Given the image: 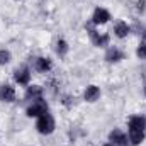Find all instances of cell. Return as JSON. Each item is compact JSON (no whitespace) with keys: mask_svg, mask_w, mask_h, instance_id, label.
Returning <instances> with one entry per match:
<instances>
[{"mask_svg":"<svg viewBox=\"0 0 146 146\" xmlns=\"http://www.w3.org/2000/svg\"><path fill=\"white\" fill-rule=\"evenodd\" d=\"M109 141L114 146H129V143H127V136H126L122 131H119V129H114V131L110 133Z\"/></svg>","mask_w":146,"mask_h":146,"instance_id":"obj_4","label":"cell"},{"mask_svg":"<svg viewBox=\"0 0 146 146\" xmlns=\"http://www.w3.org/2000/svg\"><path fill=\"white\" fill-rule=\"evenodd\" d=\"M26 97H27V99H33V100L41 99V87H37V85L29 87V88H27V92H26Z\"/></svg>","mask_w":146,"mask_h":146,"instance_id":"obj_12","label":"cell"},{"mask_svg":"<svg viewBox=\"0 0 146 146\" xmlns=\"http://www.w3.org/2000/svg\"><path fill=\"white\" fill-rule=\"evenodd\" d=\"M136 54L139 56V58H146V42H141L139 44V48H138V51H136Z\"/></svg>","mask_w":146,"mask_h":146,"instance_id":"obj_16","label":"cell"},{"mask_svg":"<svg viewBox=\"0 0 146 146\" xmlns=\"http://www.w3.org/2000/svg\"><path fill=\"white\" fill-rule=\"evenodd\" d=\"M106 60L107 61H119V60H122V53L117 48H109L107 54H106Z\"/></svg>","mask_w":146,"mask_h":146,"instance_id":"obj_11","label":"cell"},{"mask_svg":"<svg viewBox=\"0 0 146 146\" xmlns=\"http://www.w3.org/2000/svg\"><path fill=\"white\" fill-rule=\"evenodd\" d=\"M29 78H31V73H29L27 68H22V70H17V72H15V82H17V83L27 85V83H29Z\"/></svg>","mask_w":146,"mask_h":146,"instance_id":"obj_8","label":"cell"},{"mask_svg":"<svg viewBox=\"0 0 146 146\" xmlns=\"http://www.w3.org/2000/svg\"><path fill=\"white\" fill-rule=\"evenodd\" d=\"M56 51H58V54H66V51H68V44L65 42V41H58V44H56Z\"/></svg>","mask_w":146,"mask_h":146,"instance_id":"obj_14","label":"cell"},{"mask_svg":"<svg viewBox=\"0 0 146 146\" xmlns=\"http://www.w3.org/2000/svg\"><path fill=\"white\" fill-rule=\"evenodd\" d=\"M94 24H106L107 21L110 19V14L106 10V9H97L94 12Z\"/></svg>","mask_w":146,"mask_h":146,"instance_id":"obj_6","label":"cell"},{"mask_svg":"<svg viewBox=\"0 0 146 146\" xmlns=\"http://www.w3.org/2000/svg\"><path fill=\"white\" fill-rule=\"evenodd\" d=\"M36 68L39 72H48V70H51V61L46 60V58H37L36 60Z\"/></svg>","mask_w":146,"mask_h":146,"instance_id":"obj_13","label":"cell"},{"mask_svg":"<svg viewBox=\"0 0 146 146\" xmlns=\"http://www.w3.org/2000/svg\"><path fill=\"white\" fill-rule=\"evenodd\" d=\"M114 33H115L117 37H126L127 34H129V26L124 24V22H117L115 27H114Z\"/></svg>","mask_w":146,"mask_h":146,"instance_id":"obj_10","label":"cell"},{"mask_svg":"<svg viewBox=\"0 0 146 146\" xmlns=\"http://www.w3.org/2000/svg\"><path fill=\"white\" fill-rule=\"evenodd\" d=\"M44 112H48V106H46V102L42 100V99H37L34 100V104L27 109V115L29 117H39L41 114H44Z\"/></svg>","mask_w":146,"mask_h":146,"instance_id":"obj_3","label":"cell"},{"mask_svg":"<svg viewBox=\"0 0 146 146\" xmlns=\"http://www.w3.org/2000/svg\"><path fill=\"white\" fill-rule=\"evenodd\" d=\"M14 99H15L14 87H10V85H2V87H0V100H3V102H12Z\"/></svg>","mask_w":146,"mask_h":146,"instance_id":"obj_5","label":"cell"},{"mask_svg":"<svg viewBox=\"0 0 146 146\" xmlns=\"http://www.w3.org/2000/svg\"><path fill=\"white\" fill-rule=\"evenodd\" d=\"M9 61H10V53L5 51V49H2V51H0V65H5V63H9Z\"/></svg>","mask_w":146,"mask_h":146,"instance_id":"obj_15","label":"cell"},{"mask_svg":"<svg viewBox=\"0 0 146 146\" xmlns=\"http://www.w3.org/2000/svg\"><path fill=\"white\" fill-rule=\"evenodd\" d=\"M88 34H90V37H92V41H94L95 46H106V44L109 42V36H106V34L100 36V34H99L97 31H94V29H90Z\"/></svg>","mask_w":146,"mask_h":146,"instance_id":"obj_7","label":"cell"},{"mask_svg":"<svg viewBox=\"0 0 146 146\" xmlns=\"http://www.w3.org/2000/svg\"><path fill=\"white\" fill-rule=\"evenodd\" d=\"M99 95H100V90H99L95 85H90V87L85 90V100H88V102H95V100L99 99Z\"/></svg>","mask_w":146,"mask_h":146,"instance_id":"obj_9","label":"cell"},{"mask_svg":"<svg viewBox=\"0 0 146 146\" xmlns=\"http://www.w3.org/2000/svg\"><path fill=\"white\" fill-rule=\"evenodd\" d=\"M146 131V119L141 115L129 119V133H145Z\"/></svg>","mask_w":146,"mask_h":146,"instance_id":"obj_2","label":"cell"},{"mask_svg":"<svg viewBox=\"0 0 146 146\" xmlns=\"http://www.w3.org/2000/svg\"><path fill=\"white\" fill-rule=\"evenodd\" d=\"M106 146H114V145H112V143H109V145H106Z\"/></svg>","mask_w":146,"mask_h":146,"instance_id":"obj_17","label":"cell"},{"mask_svg":"<svg viewBox=\"0 0 146 146\" xmlns=\"http://www.w3.org/2000/svg\"><path fill=\"white\" fill-rule=\"evenodd\" d=\"M36 127H37L39 133H42V134H49V133H53V129H54V119H53L48 112H44V114L39 115Z\"/></svg>","mask_w":146,"mask_h":146,"instance_id":"obj_1","label":"cell"}]
</instances>
